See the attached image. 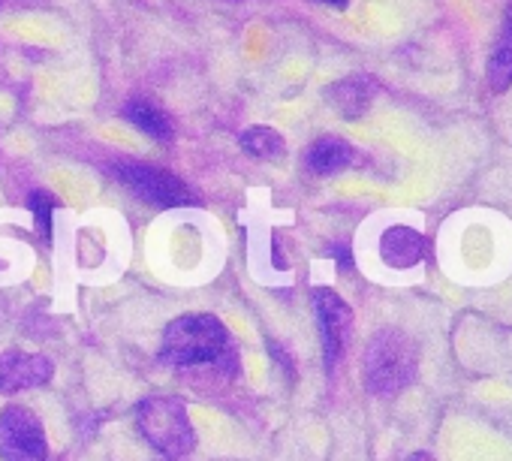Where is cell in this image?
Returning a JSON list of instances; mask_svg holds the SVG:
<instances>
[{
    "mask_svg": "<svg viewBox=\"0 0 512 461\" xmlns=\"http://www.w3.org/2000/svg\"><path fill=\"white\" fill-rule=\"evenodd\" d=\"M314 308H317V323H320V341H323V356L326 368H335V362L344 356L350 329H353V311L350 305L335 293V290H314Z\"/></svg>",
    "mask_w": 512,
    "mask_h": 461,
    "instance_id": "6",
    "label": "cell"
},
{
    "mask_svg": "<svg viewBox=\"0 0 512 461\" xmlns=\"http://www.w3.org/2000/svg\"><path fill=\"white\" fill-rule=\"evenodd\" d=\"M416 344L398 329H380L362 359V380L371 395H395L407 389L416 377Z\"/></svg>",
    "mask_w": 512,
    "mask_h": 461,
    "instance_id": "1",
    "label": "cell"
},
{
    "mask_svg": "<svg viewBox=\"0 0 512 461\" xmlns=\"http://www.w3.org/2000/svg\"><path fill=\"white\" fill-rule=\"evenodd\" d=\"M428 242L413 226H389L380 239V257L392 269H413L425 260Z\"/></svg>",
    "mask_w": 512,
    "mask_h": 461,
    "instance_id": "8",
    "label": "cell"
},
{
    "mask_svg": "<svg viewBox=\"0 0 512 461\" xmlns=\"http://www.w3.org/2000/svg\"><path fill=\"white\" fill-rule=\"evenodd\" d=\"M488 88L494 94H503L512 88V4L503 13V25L488 58Z\"/></svg>",
    "mask_w": 512,
    "mask_h": 461,
    "instance_id": "11",
    "label": "cell"
},
{
    "mask_svg": "<svg viewBox=\"0 0 512 461\" xmlns=\"http://www.w3.org/2000/svg\"><path fill=\"white\" fill-rule=\"evenodd\" d=\"M353 160H356L353 145H347V142L338 139V136H323V139H317V142L308 148V154H305V166H308V172H314V175H335V172L353 166Z\"/></svg>",
    "mask_w": 512,
    "mask_h": 461,
    "instance_id": "10",
    "label": "cell"
},
{
    "mask_svg": "<svg viewBox=\"0 0 512 461\" xmlns=\"http://www.w3.org/2000/svg\"><path fill=\"white\" fill-rule=\"evenodd\" d=\"M226 326L214 314H184L163 332V359L172 365H211L226 356Z\"/></svg>",
    "mask_w": 512,
    "mask_h": 461,
    "instance_id": "2",
    "label": "cell"
},
{
    "mask_svg": "<svg viewBox=\"0 0 512 461\" xmlns=\"http://www.w3.org/2000/svg\"><path fill=\"white\" fill-rule=\"evenodd\" d=\"M332 254H335V260H338V266H341V269H350V266H353V254H350L344 245H341V248H335Z\"/></svg>",
    "mask_w": 512,
    "mask_h": 461,
    "instance_id": "15",
    "label": "cell"
},
{
    "mask_svg": "<svg viewBox=\"0 0 512 461\" xmlns=\"http://www.w3.org/2000/svg\"><path fill=\"white\" fill-rule=\"evenodd\" d=\"M124 187H130L142 202H151L157 208H181V205H196L199 196L172 172L151 166V163H121L115 169Z\"/></svg>",
    "mask_w": 512,
    "mask_h": 461,
    "instance_id": "5",
    "label": "cell"
},
{
    "mask_svg": "<svg viewBox=\"0 0 512 461\" xmlns=\"http://www.w3.org/2000/svg\"><path fill=\"white\" fill-rule=\"evenodd\" d=\"M55 196L43 193V190H34L28 196V208L34 211V220H37V229L43 239H52V226H55Z\"/></svg>",
    "mask_w": 512,
    "mask_h": 461,
    "instance_id": "14",
    "label": "cell"
},
{
    "mask_svg": "<svg viewBox=\"0 0 512 461\" xmlns=\"http://www.w3.org/2000/svg\"><path fill=\"white\" fill-rule=\"evenodd\" d=\"M241 148L250 157H260V160L281 157L284 154V136L272 127H250L241 133Z\"/></svg>",
    "mask_w": 512,
    "mask_h": 461,
    "instance_id": "13",
    "label": "cell"
},
{
    "mask_svg": "<svg viewBox=\"0 0 512 461\" xmlns=\"http://www.w3.org/2000/svg\"><path fill=\"white\" fill-rule=\"evenodd\" d=\"M55 365L43 353H0V395L46 386Z\"/></svg>",
    "mask_w": 512,
    "mask_h": 461,
    "instance_id": "7",
    "label": "cell"
},
{
    "mask_svg": "<svg viewBox=\"0 0 512 461\" xmlns=\"http://www.w3.org/2000/svg\"><path fill=\"white\" fill-rule=\"evenodd\" d=\"M0 4H4V0H0Z\"/></svg>",
    "mask_w": 512,
    "mask_h": 461,
    "instance_id": "18",
    "label": "cell"
},
{
    "mask_svg": "<svg viewBox=\"0 0 512 461\" xmlns=\"http://www.w3.org/2000/svg\"><path fill=\"white\" fill-rule=\"evenodd\" d=\"M49 443L40 416L25 404L0 410V461H46Z\"/></svg>",
    "mask_w": 512,
    "mask_h": 461,
    "instance_id": "4",
    "label": "cell"
},
{
    "mask_svg": "<svg viewBox=\"0 0 512 461\" xmlns=\"http://www.w3.org/2000/svg\"><path fill=\"white\" fill-rule=\"evenodd\" d=\"M317 4H326V7H335V10H344L350 0H317Z\"/></svg>",
    "mask_w": 512,
    "mask_h": 461,
    "instance_id": "16",
    "label": "cell"
},
{
    "mask_svg": "<svg viewBox=\"0 0 512 461\" xmlns=\"http://www.w3.org/2000/svg\"><path fill=\"white\" fill-rule=\"evenodd\" d=\"M410 461H431L428 455H416V458H410Z\"/></svg>",
    "mask_w": 512,
    "mask_h": 461,
    "instance_id": "17",
    "label": "cell"
},
{
    "mask_svg": "<svg viewBox=\"0 0 512 461\" xmlns=\"http://www.w3.org/2000/svg\"><path fill=\"white\" fill-rule=\"evenodd\" d=\"M374 97H377V85H374L368 76L341 79V82H335V85L326 91V100L332 103V109H335L341 118H347V121L362 118V115L371 109Z\"/></svg>",
    "mask_w": 512,
    "mask_h": 461,
    "instance_id": "9",
    "label": "cell"
},
{
    "mask_svg": "<svg viewBox=\"0 0 512 461\" xmlns=\"http://www.w3.org/2000/svg\"><path fill=\"white\" fill-rule=\"evenodd\" d=\"M139 434L166 458H184L196 446V431L190 425L187 407L178 398H145L136 407Z\"/></svg>",
    "mask_w": 512,
    "mask_h": 461,
    "instance_id": "3",
    "label": "cell"
},
{
    "mask_svg": "<svg viewBox=\"0 0 512 461\" xmlns=\"http://www.w3.org/2000/svg\"><path fill=\"white\" fill-rule=\"evenodd\" d=\"M124 118L133 127H139L142 133H148L151 139H157V142H169L172 139L169 115L163 109H157L154 103H148V100H130L127 109H124Z\"/></svg>",
    "mask_w": 512,
    "mask_h": 461,
    "instance_id": "12",
    "label": "cell"
}]
</instances>
